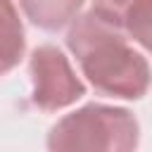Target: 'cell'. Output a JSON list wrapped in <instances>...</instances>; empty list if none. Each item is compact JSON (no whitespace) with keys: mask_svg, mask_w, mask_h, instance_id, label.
Returning a JSON list of instances; mask_svg holds the SVG:
<instances>
[{"mask_svg":"<svg viewBox=\"0 0 152 152\" xmlns=\"http://www.w3.org/2000/svg\"><path fill=\"white\" fill-rule=\"evenodd\" d=\"M140 126L126 107L100 102L62 116L48 133V152H135Z\"/></svg>","mask_w":152,"mask_h":152,"instance_id":"2","label":"cell"},{"mask_svg":"<svg viewBox=\"0 0 152 152\" xmlns=\"http://www.w3.org/2000/svg\"><path fill=\"white\" fill-rule=\"evenodd\" d=\"M28 76L33 83L31 102L43 112H57L86 95L83 81L71 69L64 52L55 45H40L31 52Z\"/></svg>","mask_w":152,"mask_h":152,"instance_id":"3","label":"cell"},{"mask_svg":"<svg viewBox=\"0 0 152 152\" xmlns=\"http://www.w3.org/2000/svg\"><path fill=\"white\" fill-rule=\"evenodd\" d=\"M26 19L43 31H59L71 24L83 0H19Z\"/></svg>","mask_w":152,"mask_h":152,"instance_id":"6","label":"cell"},{"mask_svg":"<svg viewBox=\"0 0 152 152\" xmlns=\"http://www.w3.org/2000/svg\"><path fill=\"white\" fill-rule=\"evenodd\" d=\"M26 36L12 0H0V76L10 74L24 57Z\"/></svg>","mask_w":152,"mask_h":152,"instance_id":"5","label":"cell"},{"mask_svg":"<svg viewBox=\"0 0 152 152\" xmlns=\"http://www.w3.org/2000/svg\"><path fill=\"white\" fill-rule=\"evenodd\" d=\"M90 12L119 28L131 43L135 40L145 50L150 48L152 0H93Z\"/></svg>","mask_w":152,"mask_h":152,"instance_id":"4","label":"cell"},{"mask_svg":"<svg viewBox=\"0 0 152 152\" xmlns=\"http://www.w3.org/2000/svg\"><path fill=\"white\" fill-rule=\"evenodd\" d=\"M66 48L97 93L121 100H140L147 93V57L133 50L131 40L97 14H76L66 33Z\"/></svg>","mask_w":152,"mask_h":152,"instance_id":"1","label":"cell"}]
</instances>
